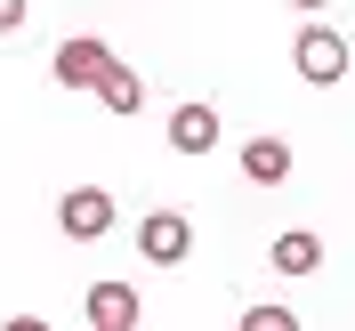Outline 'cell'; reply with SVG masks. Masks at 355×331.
<instances>
[{
    "label": "cell",
    "instance_id": "6da1fadb",
    "mask_svg": "<svg viewBox=\"0 0 355 331\" xmlns=\"http://www.w3.org/2000/svg\"><path fill=\"white\" fill-rule=\"evenodd\" d=\"M291 57H299V81H315V89H339V81H347V65H355L347 33H331V24H299Z\"/></svg>",
    "mask_w": 355,
    "mask_h": 331
},
{
    "label": "cell",
    "instance_id": "7a4b0ae2",
    "mask_svg": "<svg viewBox=\"0 0 355 331\" xmlns=\"http://www.w3.org/2000/svg\"><path fill=\"white\" fill-rule=\"evenodd\" d=\"M186 251H194V219H186V210H146L137 259H146V266H186Z\"/></svg>",
    "mask_w": 355,
    "mask_h": 331
},
{
    "label": "cell",
    "instance_id": "3957f363",
    "mask_svg": "<svg viewBox=\"0 0 355 331\" xmlns=\"http://www.w3.org/2000/svg\"><path fill=\"white\" fill-rule=\"evenodd\" d=\"M113 65H121V57H113L97 33H73V41H57V57H49V73H57L65 89H97Z\"/></svg>",
    "mask_w": 355,
    "mask_h": 331
},
{
    "label": "cell",
    "instance_id": "277c9868",
    "mask_svg": "<svg viewBox=\"0 0 355 331\" xmlns=\"http://www.w3.org/2000/svg\"><path fill=\"white\" fill-rule=\"evenodd\" d=\"M57 226H65L73 243H97V235H113V194H105V186H65V202H57Z\"/></svg>",
    "mask_w": 355,
    "mask_h": 331
},
{
    "label": "cell",
    "instance_id": "5b68a950",
    "mask_svg": "<svg viewBox=\"0 0 355 331\" xmlns=\"http://www.w3.org/2000/svg\"><path fill=\"white\" fill-rule=\"evenodd\" d=\"M170 146H178V154H210V146H218V105L186 97V105L170 113Z\"/></svg>",
    "mask_w": 355,
    "mask_h": 331
},
{
    "label": "cell",
    "instance_id": "8992f818",
    "mask_svg": "<svg viewBox=\"0 0 355 331\" xmlns=\"http://www.w3.org/2000/svg\"><path fill=\"white\" fill-rule=\"evenodd\" d=\"M89 323L97 331H137V291L130 283H89Z\"/></svg>",
    "mask_w": 355,
    "mask_h": 331
},
{
    "label": "cell",
    "instance_id": "52a82bcc",
    "mask_svg": "<svg viewBox=\"0 0 355 331\" xmlns=\"http://www.w3.org/2000/svg\"><path fill=\"white\" fill-rule=\"evenodd\" d=\"M243 178H250V186H283V178H291V146H283V137H250V146H243Z\"/></svg>",
    "mask_w": 355,
    "mask_h": 331
},
{
    "label": "cell",
    "instance_id": "ba28073f",
    "mask_svg": "<svg viewBox=\"0 0 355 331\" xmlns=\"http://www.w3.org/2000/svg\"><path fill=\"white\" fill-rule=\"evenodd\" d=\"M315 266H323V243H315L307 226L275 235V275H315Z\"/></svg>",
    "mask_w": 355,
    "mask_h": 331
},
{
    "label": "cell",
    "instance_id": "9c48e42d",
    "mask_svg": "<svg viewBox=\"0 0 355 331\" xmlns=\"http://www.w3.org/2000/svg\"><path fill=\"white\" fill-rule=\"evenodd\" d=\"M97 105H105V113H137V105H146V81H137L130 65H113L105 81H97Z\"/></svg>",
    "mask_w": 355,
    "mask_h": 331
},
{
    "label": "cell",
    "instance_id": "30bf717a",
    "mask_svg": "<svg viewBox=\"0 0 355 331\" xmlns=\"http://www.w3.org/2000/svg\"><path fill=\"white\" fill-rule=\"evenodd\" d=\"M234 331H299V315H291V307H243Z\"/></svg>",
    "mask_w": 355,
    "mask_h": 331
},
{
    "label": "cell",
    "instance_id": "8fae6325",
    "mask_svg": "<svg viewBox=\"0 0 355 331\" xmlns=\"http://www.w3.org/2000/svg\"><path fill=\"white\" fill-rule=\"evenodd\" d=\"M24 24V0H0V33H17Z\"/></svg>",
    "mask_w": 355,
    "mask_h": 331
},
{
    "label": "cell",
    "instance_id": "7c38bea8",
    "mask_svg": "<svg viewBox=\"0 0 355 331\" xmlns=\"http://www.w3.org/2000/svg\"><path fill=\"white\" fill-rule=\"evenodd\" d=\"M0 331H49V323H41V315H8Z\"/></svg>",
    "mask_w": 355,
    "mask_h": 331
},
{
    "label": "cell",
    "instance_id": "4fadbf2b",
    "mask_svg": "<svg viewBox=\"0 0 355 331\" xmlns=\"http://www.w3.org/2000/svg\"><path fill=\"white\" fill-rule=\"evenodd\" d=\"M291 8H307V17H315V8H331V0H291Z\"/></svg>",
    "mask_w": 355,
    "mask_h": 331
}]
</instances>
